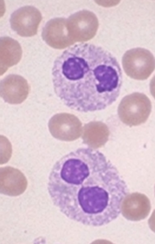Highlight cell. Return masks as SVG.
<instances>
[{
  "label": "cell",
  "mask_w": 155,
  "mask_h": 244,
  "mask_svg": "<svg viewBox=\"0 0 155 244\" xmlns=\"http://www.w3.org/2000/svg\"><path fill=\"white\" fill-rule=\"evenodd\" d=\"M53 81L57 95L67 106L78 111L99 110L119 96L121 71L116 60L102 48L76 45L55 61Z\"/></svg>",
  "instance_id": "cell-1"
},
{
  "label": "cell",
  "mask_w": 155,
  "mask_h": 244,
  "mask_svg": "<svg viewBox=\"0 0 155 244\" xmlns=\"http://www.w3.org/2000/svg\"><path fill=\"white\" fill-rule=\"evenodd\" d=\"M151 109V103L148 97L143 93L135 92L123 98L118 107V113L123 123L136 126L146 121Z\"/></svg>",
  "instance_id": "cell-2"
},
{
  "label": "cell",
  "mask_w": 155,
  "mask_h": 244,
  "mask_svg": "<svg viewBox=\"0 0 155 244\" xmlns=\"http://www.w3.org/2000/svg\"><path fill=\"white\" fill-rule=\"evenodd\" d=\"M122 66L126 74L134 79H147L155 68V60L152 53L145 49H131L124 54L122 59Z\"/></svg>",
  "instance_id": "cell-3"
},
{
  "label": "cell",
  "mask_w": 155,
  "mask_h": 244,
  "mask_svg": "<svg viewBox=\"0 0 155 244\" xmlns=\"http://www.w3.org/2000/svg\"><path fill=\"white\" fill-rule=\"evenodd\" d=\"M70 36L74 43L87 41L95 35L98 27L97 19L92 12L81 11L73 15L67 20Z\"/></svg>",
  "instance_id": "cell-4"
},
{
  "label": "cell",
  "mask_w": 155,
  "mask_h": 244,
  "mask_svg": "<svg viewBox=\"0 0 155 244\" xmlns=\"http://www.w3.org/2000/svg\"><path fill=\"white\" fill-rule=\"evenodd\" d=\"M49 131L55 138L66 141L75 140L82 132V123L74 115L67 113L57 114L50 119Z\"/></svg>",
  "instance_id": "cell-5"
},
{
  "label": "cell",
  "mask_w": 155,
  "mask_h": 244,
  "mask_svg": "<svg viewBox=\"0 0 155 244\" xmlns=\"http://www.w3.org/2000/svg\"><path fill=\"white\" fill-rule=\"evenodd\" d=\"M42 18L40 11L31 5L22 7L14 11L10 19L12 29L22 36L36 34Z\"/></svg>",
  "instance_id": "cell-6"
},
{
  "label": "cell",
  "mask_w": 155,
  "mask_h": 244,
  "mask_svg": "<svg viewBox=\"0 0 155 244\" xmlns=\"http://www.w3.org/2000/svg\"><path fill=\"white\" fill-rule=\"evenodd\" d=\"M42 36L48 45L57 49L64 48L74 42L68 29L67 20L54 18L48 21L43 29Z\"/></svg>",
  "instance_id": "cell-7"
},
{
  "label": "cell",
  "mask_w": 155,
  "mask_h": 244,
  "mask_svg": "<svg viewBox=\"0 0 155 244\" xmlns=\"http://www.w3.org/2000/svg\"><path fill=\"white\" fill-rule=\"evenodd\" d=\"M0 96L5 101L12 104H20L27 98L29 87L27 81L22 76L9 75L0 82Z\"/></svg>",
  "instance_id": "cell-8"
},
{
  "label": "cell",
  "mask_w": 155,
  "mask_h": 244,
  "mask_svg": "<svg viewBox=\"0 0 155 244\" xmlns=\"http://www.w3.org/2000/svg\"><path fill=\"white\" fill-rule=\"evenodd\" d=\"M27 185L26 179L19 170L7 166L0 169V193L11 196H16L23 193Z\"/></svg>",
  "instance_id": "cell-9"
},
{
  "label": "cell",
  "mask_w": 155,
  "mask_h": 244,
  "mask_svg": "<svg viewBox=\"0 0 155 244\" xmlns=\"http://www.w3.org/2000/svg\"><path fill=\"white\" fill-rule=\"evenodd\" d=\"M150 201L144 194L136 193L126 196L121 206L124 217L128 219L138 221L146 217L150 209Z\"/></svg>",
  "instance_id": "cell-10"
},
{
  "label": "cell",
  "mask_w": 155,
  "mask_h": 244,
  "mask_svg": "<svg viewBox=\"0 0 155 244\" xmlns=\"http://www.w3.org/2000/svg\"><path fill=\"white\" fill-rule=\"evenodd\" d=\"M22 54L21 48L16 40L8 36L0 38V75L4 74L9 67L17 64Z\"/></svg>",
  "instance_id": "cell-11"
},
{
  "label": "cell",
  "mask_w": 155,
  "mask_h": 244,
  "mask_svg": "<svg viewBox=\"0 0 155 244\" xmlns=\"http://www.w3.org/2000/svg\"><path fill=\"white\" fill-rule=\"evenodd\" d=\"M82 130V138L83 142L94 148L101 147L108 141L109 131L103 123L94 121L85 125Z\"/></svg>",
  "instance_id": "cell-12"
},
{
  "label": "cell",
  "mask_w": 155,
  "mask_h": 244,
  "mask_svg": "<svg viewBox=\"0 0 155 244\" xmlns=\"http://www.w3.org/2000/svg\"><path fill=\"white\" fill-rule=\"evenodd\" d=\"M98 4L104 7H110L115 6L120 2L119 0H97L95 1Z\"/></svg>",
  "instance_id": "cell-13"
}]
</instances>
